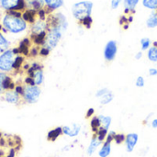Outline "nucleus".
Masks as SVG:
<instances>
[{"mask_svg":"<svg viewBox=\"0 0 157 157\" xmlns=\"http://www.w3.org/2000/svg\"><path fill=\"white\" fill-rule=\"evenodd\" d=\"M43 31H47L46 20L39 19V20H36L32 24L31 29H30V35H37V34H40V32H43Z\"/></svg>","mask_w":157,"mask_h":157,"instance_id":"obj_13","label":"nucleus"},{"mask_svg":"<svg viewBox=\"0 0 157 157\" xmlns=\"http://www.w3.org/2000/svg\"><path fill=\"white\" fill-rule=\"evenodd\" d=\"M136 86L138 87H144V79L143 76H138L136 79Z\"/></svg>","mask_w":157,"mask_h":157,"instance_id":"obj_36","label":"nucleus"},{"mask_svg":"<svg viewBox=\"0 0 157 157\" xmlns=\"http://www.w3.org/2000/svg\"><path fill=\"white\" fill-rule=\"evenodd\" d=\"M120 24L121 26H126V25H129L130 22H129V19L126 16H121V18H120Z\"/></svg>","mask_w":157,"mask_h":157,"instance_id":"obj_38","label":"nucleus"},{"mask_svg":"<svg viewBox=\"0 0 157 157\" xmlns=\"http://www.w3.org/2000/svg\"><path fill=\"white\" fill-rule=\"evenodd\" d=\"M93 8V3L90 1H82L75 3L72 7V12L75 19L79 22L85 17L91 16Z\"/></svg>","mask_w":157,"mask_h":157,"instance_id":"obj_5","label":"nucleus"},{"mask_svg":"<svg viewBox=\"0 0 157 157\" xmlns=\"http://www.w3.org/2000/svg\"><path fill=\"white\" fill-rule=\"evenodd\" d=\"M110 151H111V143L104 141V144L98 153V155L100 157H108L110 155Z\"/></svg>","mask_w":157,"mask_h":157,"instance_id":"obj_23","label":"nucleus"},{"mask_svg":"<svg viewBox=\"0 0 157 157\" xmlns=\"http://www.w3.org/2000/svg\"><path fill=\"white\" fill-rule=\"evenodd\" d=\"M50 50H48L47 48H45V47H41L40 49V51H39V55H40V56H42V57H46V56H48L49 54H50Z\"/></svg>","mask_w":157,"mask_h":157,"instance_id":"obj_35","label":"nucleus"},{"mask_svg":"<svg viewBox=\"0 0 157 157\" xmlns=\"http://www.w3.org/2000/svg\"><path fill=\"white\" fill-rule=\"evenodd\" d=\"M9 41L4 37V35L0 32V54L9 48Z\"/></svg>","mask_w":157,"mask_h":157,"instance_id":"obj_26","label":"nucleus"},{"mask_svg":"<svg viewBox=\"0 0 157 157\" xmlns=\"http://www.w3.org/2000/svg\"><path fill=\"white\" fill-rule=\"evenodd\" d=\"M24 61H25V57L23 55L18 54L16 56L14 63H13V72L14 73H17L21 70V68L24 64Z\"/></svg>","mask_w":157,"mask_h":157,"instance_id":"obj_21","label":"nucleus"},{"mask_svg":"<svg viewBox=\"0 0 157 157\" xmlns=\"http://www.w3.org/2000/svg\"><path fill=\"white\" fill-rule=\"evenodd\" d=\"M121 0H111V8L112 9H116L118 8V6H120Z\"/></svg>","mask_w":157,"mask_h":157,"instance_id":"obj_40","label":"nucleus"},{"mask_svg":"<svg viewBox=\"0 0 157 157\" xmlns=\"http://www.w3.org/2000/svg\"><path fill=\"white\" fill-rule=\"evenodd\" d=\"M149 75L152 76H155L157 75V69L155 68H150L149 69Z\"/></svg>","mask_w":157,"mask_h":157,"instance_id":"obj_42","label":"nucleus"},{"mask_svg":"<svg viewBox=\"0 0 157 157\" xmlns=\"http://www.w3.org/2000/svg\"><path fill=\"white\" fill-rule=\"evenodd\" d=\"M44 81V66L39 63H34L28 67L27 76L24 79L25 85L41 86Z\"/></svg>","mask_w":157,"mask_h":157,"instance_id":"obj_1","label":"nucleus"},{"mask_svg":"<svg viewBox=\"0 0 157 157\" xmlns=\"http://www.w3.org/2000/svg\"><path fill=\"white\" fill-rule=\"evenodd\" d=\"M115 135H116V132H108V135H107V137H106V140H105V141H107V142H109V143H112V142L114 141V137H115Z\"/></svg>","mask_w":157,"mask_h":157,"instance_id":"obj_37","label":"nucleus"},{"mask_svg":"<svg viewBox=\"0 0 157 157\" xmlns=\"http://www.w3.org/2000/svg\"><path fill=\"white\" fill-rule=\"evenodd\" d=\"M152 127L154 129H156L157 128V119H155L153 121H152Z\"/></svg>","mask_w":157,"mask_h":157,"instance_id":"obj_44","label":"nucleus"},{"mask_svg":"<svg viewBox=\"0 0 157 157\" xmlns=\"http://www.w3.org/2000/svg\"><path fill=\"white\" fill-rule=\"evenodd\" d=\"M39 51L40 50H39L38 47H32L29 50V55L32 56V57H35V56H37L39 54Z\"/></svg>","mask_w":157,"mask_h":157,"instance_id":"obj_39","label":"nucleus"},{"mask_svg":"<svg viewBox=\"0 0 157 157\" xmlns=\"http://www.w3.org/2000/svg\"><path fill=\"white\" fill-rule=\"evenodd\" d=\"M147 57L151 62L156 63L157 62V48L155 47H151L148 49V52H147Z\"/></svg>","mask_w":157,"mask_h":157,"instance_id":"obj_28","label":"nucleus"},{"mask_svg":"<svg viewBox=\"0 0 157 157\" xmlns=\"http://www.w3.org/2000/svg\"><path fill=\"white\" fill-rule=\"evenodd\" d=\"M143 5L149 9H156L157 0H143Z\"/></svg>","mask_w":157,"mask_h":157,"instance_id":"obj_30","label":"nucleus"},{"mask_svg":"<svg viewBox=\"0 0 157 157\" xmlns=\"http://www.w3.org/2000/svg\"><path fill=\"white\" fill-rule=\"evenodd\" d=\"M41 95V88L38 86H30L23 84V92L21 98L25 104H35L39 101Z\"/></svg>","mask_w":157,"mask_h":157,"instance_id":"obj_4","label":"nucleus"},{"mask_svg":"<svg viewBox=\"0 0 157 157\" xmlns=\"http://www.w3.org/2000/svg\"><path fill=\"white\" fill-rule=\"evenodd\" d=\"M36 16H37V12L34 10L26 9L24 12H22V18L27 23L33 24L36 21Z\"/></svg>","mask_w":157,"mask_h":157,"instance_id":"obj_19","label":"nucleus"},{"mask_svg":"<svg viewBox=\"0 0 157 157\" xmlns=\"http://www.w3.org/2000/svg\"><path fill=\"white\" fill-rule=\"evenodd\" d=\"M25 3H26V9L34 10L36 12L42 9L45 6L43 0H25Z\"/></svg>","mask_w":157,"mask_h":157,"instance_id":"obj_17","label":"nucleus"},{"mask_svg":"<svg viewBox=\"0 0 157 157\" xmlns=\"http://www.w3.org/2000/svg\"><path fill=\"white\" fill-rule=\"evenodd\" d=\"M16 83L9 74L0 72V96H2L6 91L15 89Z\"/></svg>","mask_w":157,"mask_h":157,"instance_id":"obj_9","label":"nucleus"},{"mask_svg":"<svg viewBox=\"0 0 157 157\" xmlns=\"http://www.w3.org/2000/svg\"><path fill=\"white\" fill-rule=\"evenodd\" d=\"M4 29L11 33H19L27 29V22L22 18V17H16L6 13L3 17Z\"/></svg>","mask_w":157,"mask_h":157,"instance_id":"obj_2","label":"nucleus"},{"mask_svg":"<svg viewBox=\"0 0 157 157\" xmlns=\"http://www.w3.org/2000/svg\"><path fill=\"white\" fill-rule=\"evenodd\" d=\"M0 6L6 12L7 11L24 12L26 10L25 0H1Z\"/></svg>","mask_w":157,"mask_h":157,"instance_id":"obj_8","label":"nucleus"},{"mask_svg":"<svg viewBox=\"0 0 157 157\" xmlns=\"http://www.w3.org/2000/svg\"><path fill=\"white\" fill-rule=\"evenodd\" d=\"M138 139L139 136L137 133H129L126 135V139H125V144H126V149L127 152L132 153L135 147V145L138 143Z\"/></svg>","mask_w":157,"mask_h":157,"instance_id":"obj_15","label":"nucleus"},{"mask_svg":"<svg viewBox=\"0 0 157 157\" xmlns=\"http://www.w3.org/2000/svg\"><path fill=\"white\" fill-rule=\"evenodd\" d=\"M44 1V10L47 15L52 14L54 10L58 9L63 5V0H43Z\"/></svg>","mask_w":157,"mask_h":157,"instance_id":"obj_12","label":"nucleus"},{"mask_svg":"<svg viewBox=\"0 0 157 157\" xmlns=\"http://www.w3.org/2000/svg\"><path fill=\"white\" fill-rule=\"evenodd\" d=\"M47 30L48 29H57L62 33L66 30L68 23L65 16L63 13H55L48 15L46 18Z\"/></svg>","mask_w":157,"mask_h":157,"instance_id":"obj_3","label":"nucleus"},{"mask_svg":"<svg viewBox=\"0 0 157 157\" xmlns=\"http://www.w3.org/2000/svg\"><path fill=\"white\" fill-rule=\"evenodd\" d=\"M125 139H126V135H124L123 133H116L114 137V142L117 144H121L122 143L125 142Z\"/></svg>","mask_w":157,"mask_h":157,"instance_id":"obj_33","label":"nucleus"},{"mask_svg":"<svg viewBox=\"0 0 157 157\" xmlns=\"http://www.w3.org/2000/svg\"><path fill=\"white\" fill-rule=\"evenodd\" d=\"M100 144H101V142L98 141V139L97 138L96 135H94L93 138H92V140H91V143H90V144H89V146H88V148H87V154H88L89 155H93V154L95 153V151L98 149V147Z\"/></svg>","mask_w":157,"mask_h":157,"instance_id":"obj_22","label":"nucleus"},{"mask_svg":"<svg viewBox=\"0 0 157 157\" xmlns=\"http://www.w3.org/2000/svg\"><path fill=\"white\" fill-rule=\"evenodd\" d=\"M63 134V130H62V127H57L52 131H50L48 132V135H47V140L49 142H54L57 140L58 137H60L61 135Z\"/></svg>","mask_w":157,"mask_h":157,"instance_id":"obj_20","label":"nucleus"},{"mask_svg":"<svg viewBox=\"0 0 157 157\" xmlns=\"http://www.w3.org/2000/svg\"><path fill=\"white\" fill-rule=\"evenodd\" d=\"M140 0H123L124 3V12L125 14H134L135 13V7Z\"/></svg>","mask_w":157,"mask_h":157,"instance_id":"obj_18","label":"nucleus"},{"mask_svg":"<svg viewBox=\"0 0 157 157\" xmlns=\"http://www.w3.org/2000/svg\"><path fill=\"white\" fill-rule=\"evenodd\" d=\"M2 99L11 105H16V106H19L20 104L23 103L21 96L16 92L15 89L13 90H8L6 91L3 95H2Z\"/></svg>","mask_w":157,"mask_h":157,"instance_id":"obj_10","label":"nucleus"},{"mask_svg":"<svg viewBox=\"0 0 157 157\" xmlns=\"http://www.w3.org/2000/svg\"><path fill=\"white\" fill-rule=\"evenodd\" d=\"M118 52V46L116 40H109L104 49V58L108 62H111L115 59Z\"/></svg>","mask_w":157,"mask_h":157,"instance_id":"obj_11","label":"nucleus"},{"mask_svg":"<svg viewBox=\"0 0 157 157\" xmlns=\"http://www.w3.org/2000/svg\"><path fill=\"white\" fill-rule=\"evenodd\" d=\"M61 37H62L61 31H59L57 29H48L47 35L45 38V41H44V44L42 47H45L50 51L53 50L59 43Z\"/></svg>","mask_w":157,"mask_h":157,"instance_id":"obj_7","label":"nucleus"},{"mask_svg":"<svg viewBox=\"0 0 157 157\" xmlns=\"http://www.w3.org/2000/svg\"><path fill=\"white\" fill-rule=\"evenodd\" d=\"M142 56H143V52H137V53H136V55H135V59H136V60H140V59L142 58Z\"/></svg>","mask_w":157,"mask_h":157,"instance_id":"obj_43","label":"nucleus"},{"mask_svg":"<svg viewBox=\"0 0 157 157\" xmlns=\"http://www.w3.org/2000/svg\"><path fill=\"white\" fill-rule=\"evenodd\" d=\"M100 103L102 105H106V104H109V102L112 101V99L114 98V95L109 91L108 94H106L105 96H103L102 98H100Z\"/></svg>","mask_w":157,"mask_h":157,"instance_id":"obj_29","label":"nucleus"},{"mask_svg":"<svg viewBox=\"0 0 157 157\" xmlns=\"http://www.w3.org/2000/svg\"><path fill=\"white\" fill-rule=\"evenodd\" d=\"M90 126H91L92 132L94 133H96L98 131V129L101 127V122H100V120H99L98 116H93L92 117L91 121H90Z\"/></svg>","mask_w":157,"mask_h":157,"instance_id":"obj_25","label":"nucleus"},{"mask_svg":"<svg viewBox=\"0 0 157 157\" xmlns=\"http://www.w3.org/2000/svg\"><path fill=\"white\" fill-rule=\"evenodd\" d=\"M109 92V90L108 88H100L99 90L97 91V93H96V98H102L103 96H105L106 94H108Z\"/></svg>","mask_w":157,"mask_h":157,"instance_id":"obj_34","label":"nucleus"},{"mask_svg":"<svg viewBox=\"0 0 157 157\" xmlns=\"http://www.w3.org/2000/svg\"><path fill=\"white\" fill-rule=\"evenodd\" d=\"M153 46L157 48V41H154V42H153Z\"/></svg>","mask_w":157,"mask_h":157,"instance_id":"obj_45","label":"nucleus"},{"mask_svg":"<svg viewBox=\"0 0 157 157\" xmlns=\"http://www.w3.org/2000/svg\"><path fill=\"white\" fill-rule=\"evenodd\" d=\"M63 130V134H65L69 137H75L78 135L81 130V126L79 124H72V125H66L62 127Z\"/></svg>","mask_w":157,"mask_h":157,"instance_id":"obj_14","label":"nucleus"},{"mask_svg":"<svg viewBox=\"0 0 157 157\" xmlns=\"http://www.w3.org/2000/svg\"><path fill=\"white\" fill-rule=\"evenodd\" d=\"M94 112H95L94 109H93V108H90V109L87 110V112H86V118H91V117L94 115Z\"/></svg>","mask_w":157,"mask_h":157,"instance_id":"obj_41","label":"nucleus"},{"mask_svg":"<svg viewBox=\"0 0 157 157\" xmlns=\"http://www.w3.org/2000/svg\"><path fill=\"white\" fill-rule=\"evenodd\" d=\"M155 13H156V15H157V8L155 9Z\"/></svg>","mask_w":157,"mask_h":157,"instance_id":"obj_46","label":"nucleus"},{"mask_svg":"<svg viewBox=\"0 0 157 157\" xmlns=\"http://www.w3.org/2000/svg\"><path fill=\"white\" fill-rule=\"evenodd\" d=\"M146 26L149 29H154L157 27V15L155 12H153L146 20Z\"/></svg>","mask_w":157,"mask_h":157,"instance_id":"obj_24","label":"nucleus"},{"mask_svg":"<svg viewBox=\"0 0 157 157\" xmlns=\"http://www.w3.org/2000/svg\"><path fill=\"white\" fill-rule=\"evenodd\" d=\"M141 46L143 51H146L151 46V40L149 38H143L141 40Z\"/></svg>","mask_w":157,"mask_h":157,"instance_id":"obj_32","label":"nucleus"},{"mask_svg":"<svg viewBox=\"0 0 157 157\" xmlns=\"http://www.w3.org/2000/svg\"><path fill=\"white\" fill-rule=\"evenodd\" d=\"M98 118L101 122V127H103L106 130H109L110 123H111V118L109 116H103V115H99Z\"/></svg>","mask_w":157,"mask_h":157,"instance_id":"obj_27","label":"nucleus"},{"mask_svg":"<svg viewBox=\"0 0 157 157\" xmlns=\"http://www.w3.org/2000/svg\"><path fill=\"white\" fill-rule=\"evenodd\" d=\"M30 46H31V40L29 38H25L23 39L20 42L19 45L17 47L19 54L25 56H29V50H30Z\"/></svg>","mask_w":157,"mask_h":157,"instance_id":"obj_16","label":"nucleus"},{"mask_svg":"<svg viewBox=\"0 0 157 157\" xmlns=\"http://www.w3.org/2000/svg\"><path fill=\"white\" fill-rule=\"evenodd\" d=\"M79 23L82 24L85 28L90 29V28H91V25H92V23H93V18L91 17V16H89V17H85V18H84L83 20H81Z\"/></svg>","mask_w":157,"mask_h":157,"instance_id":"obj_31","label":"nucleus"},{"mask_svg":"<svg viewBox=\"0 0 157 157\" xmlns=\"http://www.w3.org/2000/svg\"><path fill=\"white\" fill-rule=\"evenodd\" d=\"M16 54L12 50L8 49L0 54V72L6 74H12L13 72V63L16 58Z\"/></svg>","mask_w":157,"mask_h":157,"instance_id":"obj_6","label":"nucleus"}]
</instances>
